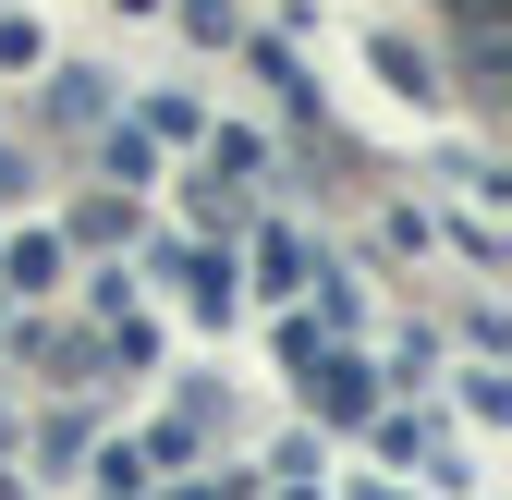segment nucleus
Segmentation results:
<instances>
[{"label": "nucleus", "mask_w": 512, "mask_h": 500, "mask_svg": "<svg viewBox=\"0 0 512 500\" xmlns=\"http://www.w3.org/2000/svg\"><path fill=\"white\" fill-rule=\"evenodd\" d=\"M305 403L330 415V427H354V415H378V391H366V366H354V354H305Z\"/></svg>", "instance_id": "obj_1"}, {"label": "nucleus", "mask_w": 512, "mask_h": 500, "mask_svg": "<svg viewBox=\"0 0 512 500\" xmlns=\"http://www.w3.org/2000/svg\"><path fill=\"white\" fill-rule=\"evenodd\" d=\"M171 500H244V476H220V488H171Z\"/></svg>", "instance_id": "obj_4"}, {"label": "nucleus", "mask_w": 512, "mask_h": 500, "mask_svg": "<svg viewBox=\"0 0 512 500\" xmlns=\"http://www.w3.org/2000/svg\"><path fill=\"white\" fill-rule=\"evenodd\" d=\"M13 183H25V159H13V147H0V196H13Z\"/></svg>", "instance_id": "obj_5"}, {"label": "nucleus", "mask_w": 512, "mask_h": 500, "mask_svg": "<svg viewBox=\"0 0 512 500\" xmlns=\"http://www.w3.org/2000/svg\"><path fill=\"white\" fill-rule=\"evenodd\" d=\"M183 281H196V318H232V257H183Z\"/></svg>", "instance_id": "obj_3"}, {"label": "nucleus", "mask_w": 512, "mask_h": 500, "mask_svg": "<svg viewBox=\"0 0 512 500\" xmlns=\"http://www.w3.org/2000/svg\"><path fill=\"white\" fill-rule=\"evenodd\" d=\"M61 269V232H13V257H0V281H13V293H37Z\"/></svg>", "instance_id": "obj_2"}]
</instances>
